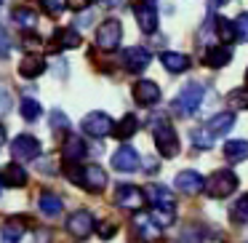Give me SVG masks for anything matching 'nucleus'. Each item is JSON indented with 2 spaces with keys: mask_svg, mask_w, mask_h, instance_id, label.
I'll return each instance as SVG.
<instances>
[{
  "mask_svg": "<svg viewBox=\"0 0 248 243\" xmlns=\"http://www.w3.org/2000/svg\"><path fill=\"white\" fill-rule=\"evenodd\" d=\"M160 65L166 67L171 75H179V72H187L189 70V56L187 54H179V51H163V54H160Z\"/></svg>",
  "mask_w": 248,
  "mask_h": 243,
  "instance_id": "nucleus-21",
  "label": "nucleus"
},
{
  "mask_svg": "<svg viewBox=\"0 0 248 243\" xmlns=\"http://www.w3.org/2000/svg\"><path fill=\"white\" fill-rule=\"evenodd\" d=\"M139 3H155V0H139Z\"/></svg>",
  "mask_w": 248,
  "mask_h": 243,
  "instance_id": "nucleus-44",
  "label": "nucleus"
},
{
  "mask_svg": "<svg viewBox=\"0 0 248 243\" xmlns=\"http://www.w3.org/2000/svg\"><path fill=\"white\" fill-rule=\"evenodd\" d=\"M152 62V54L144 49V46H128L123 51V65L128 72H144Z\"/></svg>",
  "mask_w": 248,
  "mask_h": 243,
  "instance_id": "nucleus-10",
  "label": "nucleus"
},
{
  "mask_svg": "<svg viewBox=\"0 0 248 243\" xmlns=\"http://www.w3.org/2000/svg\"><path fill=\"white\" fill-rule=\"evenodd\" d=\"M8 110H11V94H8L6 88L0 86V115L8 113Z\"/></svg>",
  "mask_w": 248,
  "mask_h": 243,
  "instance_id": "nucleus-37",
  "label": "nucleus"
},
{
  "mask_svg": "<svg viewBox=\"0 0 248 243\" xmlns=\"http://www.w3.org/2000/svg\"><path fill=\"white\" fill-rule=\"evenodd\" d=\"M46 70H48V62L43 59V54H27L19 62V75L30 78V81H32V78H40Z\"/></svg>",
  "mask_w": 248,
  "mask_h": 243,
  "instance_id": "nucleus-15",
  "label": "nucleus"
},
{
  "mask_svg": "<svg viewBox=\"0 0 248 243\" xmlns=\"http://www.w3.org/2000/svg\"><path fill=\"white\" fill-rule=\"evenodd\" d=\"M235 35L240 40H248V11L240 14V16L235 19Z\"/></svg>",
  "mask_w": 248,
  "mask_h": 243,
  "instance_id": "nucleus-35",
  "label": "nucleus"
},
{
  "mask_svg": "<svg viewBox=\"0 0 248 243\" xmlns=\"http://www.w3.org/2000/svg\"><path fill=\"white\" fill-rule=\"evenodd\" d=\"M224 3H230V0H216V6H224Z\"/></svg>",
  "mask_w": 248,
  "mask_h": 243,
  "instance_id": "nucleus-43",
  "label": "nucleus"
},
{
  "mask_svg": "<svg viewBox=\"0 0 248 243\" xmlns=\"http://www.w3.org/2000/svg\"><path fill=\"white\" fill-rule=\"evenodd\" d=\"M203 94H205L203 83H198V81L187 83V86L179 91V97L173 99L171 110L179 115V118H189V115H195L200 110V104H203Z\"/></svg>",
  "mask_w": 248,
  "mask_h": 243,
  "instance_id": "nucleus-3",
  "label": "nucleus"
},
{
  "mask_svg": "<svg viewBox=\"0 0 248 243\" xmlns=\"http://www.w3.org/2000/svg\"><path fill=\"white\" fill-rule=\"evenodd\" d=\"M227 102L232 110H248V88H232Z\"/></svg>",
  "mask_w": 248,
  "mask_h": 243,
  "instance_id": "nucleus-32",
  "label": "nucleus"
},
{
  "mask_svg": "<svg viewBox=\"0 0 248 243\" xmlns=\"http://www.w3.org/2000/svg\"><path fill=\"white\" fill-rule=\"evenodd\" d=\"M0 3H3V0H0Z\"/></svg>",
  "mask_w": 248,
  "mask_h": 243,
  "instance_id": "nucleus-46",
  "label": "nucleus"
},
{
  "mask_svg": "<svg viewBox=\"0 0 248 243\" xmlns=\"http://www.w3.org/2000/svg\"><path fill=\"white\" fill-rule=\"evenodd\" d=\"M144 195H147V200H150L155 209L176 214V200H173V195H171V190H168V187H163V184H150Z\"/></svg>",
  "mask_w": 248,
  "mask_h": 243,
  "instance_id": "nucleus-13",
  "label": "nucleus"
},
{
  "mask_svg": "<svg viewBox=\"0 0 248 243\" xmlns=\"http://www.w3.org/2000/svg\"><path fill=\"white\" fill-rule=\"evenodd\" d=\"M134 99H136V104H141V107H152V104L160 102V88H157V83H152V81H139L134 86Z\"/></svg>",
  "mask_w": 248,
  "mask_h": 243,
  "instance_id": "nucleus-17",
  "label": "nucleus"
},
{
  "mask_svg": "<svg viewBox=\"0 0 248 243\" xmlns=\"http://www.w3.org/2000/svg\"><path fill=\"white\" fill-rule=\"evenodd\" d=\"M19 113H22V118H24V120H30V123H32V120H38V118H40L43 107H40V104L35 102V99H22V104H19Z\"/></svg>",
  "mask_w": 248,
  "mask_h": 243,
  "instance_id": "nucleus-31",
  "label": "nucleus"
},
{
  "mask_svg": "<svg viewBox=\"0 0 248 243\" xmlns=\"http://www.w3.org/2000/svg\"><path fill=\"white\" fill-rule=\"evenodd\" d=\"M93 227H96V222H93L91 211H75V214L67 219V232L75 235V238H88L93 232Z\"/></svg>",
  "mask_w": 248,
  "mask_h": 243,
  "instance_id": "nucleus-11",
  "label": "nucleus"
},
{
  "mask_svg": "<svg viewBox=\"0 0 248 243\" xmlns=\"http://www.w3.org/2000/svg\"><path fill=\"white\" fill-rule=\"evenodd\" d=\"M237 177L235 171H230V168H219V171H214L208 177V182H205V193L211 195V198H227V195H232L237 190Z\"/></svg>",
  "mask_w": 248,
  "mask_h": 243,
  "instance_id": "nucleus-4",
  "label": "nucleus"
},
{
  "mask_svg": "<svg viewBox=\"0 0 248 243\" xmlns=\"http://www.w3.org/2000/svg\"><path fill=\"white\" fill-rule=\"evenodd\" d=\"M88 147H86V139L83 136H67L64 147H62V155H64V163H80L86 158Z\"/></svg>",
  "mask_w": 248,
  "mask_h": 243,
  "instance_id": "nucleus-19",
  "label": "nucleus"
},
{
  "mask_svg": "<svg viewBox=\"0 0 248 243\" xmlns=\"http://www.w3.org/2000/svg\"><path fill=\"white\" fill-rule=\"evenodd\" d=\"M24 238V225L19 219H11L0 227V243H22Z\"/></svg>",
  "mask_w": 248,
  "mask_h": 243,
  "instance_id": "nucleus-25",
  "label": "nucleus"
},
{
  "mask_svg": "<svg viewBox=\"0 0 248 243\" xmlns=\"http://www.w3.org/2000/svg\"><path fill=\"white\" fill-rule=\"evenodd\" d=\"M123 40V27L118 19H104L96 30V46L102 51H115Z\"/></svg>",
  "mask_w": 248,
  "mask_h": 243,
  "instance_id": "nucleus-5",
  "label": "nucleus"
},
{
  "mask_svg": "<svg viewBox=\"0 0 248 243\" xmlns=\"http://www.w3.org/2000/svg\"><path fill=\"white\" fill-rule=\"evenodd\" d=\"M56 43L59 46H64V49H80V35H78V30H72V27H67V30H59L56 32Z\"/></svg>",
  "mask_w": 248,
  "mask_h": 243,
  "instance_id": "nucleus-29",
  "label": "nucleus"
},
{
  "mask_svg": "<svg viewBox=\"0 0 248 243\" xmlns=\"http://www.w3.org/2000/svg\"><path fill=\"white\" fill-rule=\"evenodd\" d=\"M232 126H235V113H219L205 123V129L214 136H224L227 131H232Z\"/></svg>",
  "mask_w": 248,
  "mask_h": 243,
  "instance_id": "nucleus-22",
  "label": "nucleus"
},
{
  "mask_svg": "<svg viewBox=\"0 0 248 243\" xmlns=\"http://www.w3.org/2000/svg\"><path fill=\"white\" fill-rule=\"evenodd\" d=\"M115 203L125 211H141L147 203V195L141 193L136 184H120V187L115 190Z\"/></svg>",
  "mask_w": 248,
  "mask_h": 243,
  "instance_id": "nucleus-7",
  "label": "nucleus"
},
{
  "mask_svg": "<svg viewBox=\"0 0 248 243\" xmlns=\"http://www.w3.org/2000/svg\"><path fill=\"white\" fill-rule=\"evenodd\" d=\"M0 184H6V187H24L27 184V171L19 163H8V166L0 168Z\"/></svg>",
  "mask_w": 248,
  "mask_h": 243,
  "instance_id": "nucleus-20",
  "label": "nucleus"
},
{
  "mask_svg": "<svg viewBox=\"0 0 248 243\" xmlns=\"http://www.w3.org/2000/svg\"><path fill=\"white\" fill-rule=\"evenodd\" d=\"M134 16H136V24H139L144 32H155L157 30V11H155L152 3H136Z\"/></svg>",
  "mask_w": 248,
  "mask_h": 243,
  "instance_id": "nucleus-18",
  "label": "nucleus"
},
{
  "mask_svg": "<svg viewBox=\"0 0 248 243\" xmlns=\"http://www.w3.org/2000/svg\"><path fill=\"white\" fill-rule=\"evenodd\" d=\"M8 54V40H6V32H3V27H0V56Z\"/></svg>",
  "mask_w": 248,
  "mask_h": 243,
  "instance_id": "nucleus-40",
  "label": "nucleus"
},
{
  "mask_svg": "<svg viewBox=\"0 0 248 243\" xmlns=\"http://www.w3.org/2000/svg\"><path fill=\"white\" fill-rule=\"evenodd\" d=\"M216 32H219L221 43H232V40H235V22H230V19H219V22H216Z\"/></svg>",
  "mask_w": 248,
  "mask_h": 243,
  "instance_id": "nucleus-33",
  "label": "nucleus"
},
{
  "mask_svg": "<svg viewBox=\"0 0 248 243\" xmlns=\"http://www.w3.org/2000/svg\"><path fill=\"white\" fill-rule=\"evenodd\" d=\"M115 230H118V227H115V222H102V225H99V235H102L104 241H107V238H112Z\"/></svg>",
  "mask_w": 248,
  "mask_h": 243,
  "instance_id": "nucleus-38",
  "label": "nucleus"
},
{
  "mask_svg": "<svg viewBox=\"0 0 248 243\" xmlns=\"http://www.w3.org/2000/svg\"><path fill=\"white\" fill-rule=\"evenodd\" d=\"M184 243H203V238H200V232L187 230V232H184Z\"/></svg>",
  "mask_w": 248,
  "mask_h": 243,
  "instance_id": "nucleus-39",
  "label": "nucleus"
},
{
  "mask_svg": "<svg viewBox=\"0 0 248 243\" xmlns=\"http://www.w3.org/2000/svg\"><path fill=\"white\" fill-rule=\"evenodd\" d=\"M173 187H176L179 193L195 195V193H203L205 179L200 177L198 171H179V174H176V179H173Z\"/></svg>",
  "mask_w": 248,
  "mask_h": 243,
  "instance_id": "nucleus-14",
  "label": "nucleus"
},
{
  "mask_svg": "<svg viewBox=\"0 0 248 243\" xmlns=\"http://www.w3.org/2000/svg\"><path fill=\"white\" fill-rule=\"evenodd\" d=\"M83 131H86V136H93V139H102V136H107V134H112V129H115V123H112V118H109L107 113H88L86 118H83Z\"/></svg>",
  "mask_w": 248,
  "mask_h": 243,
  "instance_id": "nucleus-8",
  "label": "nucleus"
},
{
  "mask_svg": "<svg viewBox=\"0 0 248 243\" xmlns=\"http://www.w3.org/2000/svg\"><path fill=\"white\" fill-rule=\"evenodd\" d=\"M224 158L230 163H243L248 161V142L246 139H232L224 145Z\"/></svg>",
  "mask_w": 248,
  "mask_h": 243,
  "instance_id": "nucleus-24",
  "label": "nucleus"
},
{
  "mask_svg": "<svg viewBox=\"0 0 248 243\" xmlns=\"http://www.w3.org/2000/svg\"><path fill=\"white\" fill-rule=\"evenodd\" d=\"M43 8L51 14V16H59V14L67 8V0H43Z\"/></svg>",
  "mask_w": 248,
  "mask_h": 243,
  "instance_id": "nucleus-36",
  "label": "nucleus"
},
{
  "mask_svg": "<svg viewBox=\"0 0 248 243\" xmlns=\"http://www.w3.org/2000/svg\"><path fill=\"white\" fill-rule=\"evenodd\" d=\"M246 81H248V72H246Z\"/></svg>",
  "mask_w": 248,
  "mask_h": 243,
  "instance_id": "nucleus-45",
  "label": "nucleus"
},
{
  "mask_svg": "<svg viewBox=\"0 0 248 243\" xmlns=\"http://www.w3.org/2000/svg\"><path fill=\"white\" fill-rule=\"evenodd\" d=\"M163 227L152 219V214H144V211H134V232L139 235L141 243H155L160 238Z\"/></svg>",
  "mask_w": 248,
  "mask_h": 243,
  "instance_id": "nucleus-9",
  "label": "nucleus"
},
{
  "mask_svg": "<svg viewBox=\"0 0 248 243\" xmlns=\"http://www.w3.org/2000/svg\"><path fill=\"white\" fill-rule=\"evenodd\" d=\"M189 139H192V145L200 147V150H211V147H214V142H216V136L211 134L205 126H200V129L189 131Z\"/></svg>",
  "mask_w": 248,
  "mask_h": 243,
  "instance_id": "nucleus-28",
  "label": "nucleus"
},
{
  "mask_svg": "<svg viewBox=\"0 0 248 243\" xmlns=\"http://www.w3.org/2000/svg\"><path fill=\"white\" fill-rule=\"evenodd\" d=\"M11 155L16 163H27V161H35L40 155V142L35 139L32 134H19L16 139L11 142Z\"/></svg>",
  "mask_w": 248,
  "mask_h": 243,
  "instance_id": "nucleus-6",
  "label": "nucleus"
},
{
  "mask_svg": "<svg viewBox=\"0 0 248 243\" xmlns=\"http://www.w3.org/2000/svg\"><path fill=\"white\" fill-rule=\"evenodd\" d=\"M51 129H56V131H67L70 129V118H67L62 110H54L51 113Z\"/></svg>",
  "mask_w": 248,
  "mask_h": 243,
  "instance_id": "nucleus-34",
  "label": "nucleus"
},
{
  "mask_svg": "<svg viewBox=\"0 0 248 243\" xmlns=\"http://www.w3.org/2000/svg\"><path fill=\"white\" fill-rule=\"evenodd\" d=\"M232 59V51L227 43H219V46H208L203 54V65L211 67V70H219V67H227Z\"/></svg>",
  "mask_w": 248,
  "mask_h": 243,
  "instance_id": "nucleus-16",
  "label": "nucleus"
},
{
  "mask_svg": "<svg viewBox=\"0 0 248 243\" xmlns=\"http://www.w3.org/2000/svg\"><path fill=\"white\" fill-rule=\"evenodd\" d=\"M0 187H3V184H0Z\"/></svg>",
  "mask_w": 248,
  "mask_h": 243,
  "instance_id": "nucleus-47",
  "label": "nucleus"
},
{
  "mask_svg": "<svg viewBox=\"0 0 248 243\" xmlns=\"http://www.w3.org/2000/svg\"><path fill=\"white\" fill-rule=\"evenodd\" d=\"M139 152L134 150V147H128V145H123V147H118L115 150V155H112V168L115 171H123V174H134L136 168H139Z\"/></svg>",
  "mask_w": 248,
  "mask_h": 243,
  "instance_id": "nucleus-12",
  "label": "nucleus"
},
{
  "mask_svg": "<svg viewBox=\"0 0 248 243\" xmlns=\"http://www.w3.org/2000/svg\"><path fill=\"white\" fill-rule=\"evenodd\" d=\"M6 145V129H3V126H0V147Z\"/></svg>",
  "mask_w": 248,
  "mask_h": 243,
  "instance_id": "nucleus-42",
  "label": "nucleus"
},
{
  "mask_svg": "<svg viewBox=\"0 0 248 243\" xmlns=\"http://www.w3.org/2000/svg\"><path fill=\"white\" fill-rule=\"evenodd\" d=\"M38 206H40V211H43L46 216H59L62 209H64V203H62V198L56 193H43L40 200H38Z\"/></svg>",
  "mask_w": 248,
  "mask_h": 243,
  "instance_id": "nucleus-26",
  "label": "nucleus"
},
{
  "mask_svg": "<svg viewBox=\"0 0 248 243\" xmlns=\"http://www.w3.org/2000/svg\"><path fill=\"white\" fill-rule=\"evenodd\" d=\"M102 6H107V8H118L120 6V0H99Z\"/></svg>",
  "mask_w": 248,
  "mask_h": 243,
  "instance_id": "nucleus-41",
  "label": "nucleus"
},
{
  "mask_svg": "<svg viewBox=\"0 0 248 243\" xmlns=\"http://www.w3.org/2000/svg\"><path fill=\"white\" fill-rule=\"evenodd\" d=\"M230 216H232V222H237V225H246L248 222V193L235 200V206L230 209Z\"/></svg>",
  "mask_w": 248,
  "mask_h": 243,
  "instance_id": "nucleus-30",
  "label": "nucleus"
},
{
  "mask_svg": "<svg viewBox=\"0 0 248 243\" xmlns=\"http://www.w3.org/2000/svg\"><path fill=\"white\" fill-rule=\"evenodd\" d=\"M136 129H139L136 115H123V118H120V123H115L112 134L118 136V139H131V136L136 134Z\"/></svg>",
  "mask_w": 248,
  "mask_h": 243,
  "instance_id": "nucleus-27",
  "label": "nucleus"
},
{
  "mask_svg": "<svg viewBox=\"0 0 248 243\" xmlns=\"http://www.w3.org/2000/svg\"><path fill=\"white\" fill-rule=\"evenodd\" d=\"M11 19H14V24H16L19 30H35V27H38V14H35L32 8L16 6L11 11Z\"/></svg>",
  "mask_w": 248,
  "mask_h": 243,
  "instance_id": "nucleus-23",
  "label": "nucleus"
},
{
  "mask_svg": "<svg viewBox=\"0 0 248 243\" xmlns=\"http://www.w3.org/2000/svg\"><path fill=\"white\" fill-rule=\"evenodd\" d=\"M152 139H155V147L163 158H176L179 155V136L173 131V126L168 123L166 118H155L150 123Z\"/></svg>",
  "mask_w": 248,
  "mask_h": 243,
  "instance_id": "nucleus-2",
  "label": "nucleus"
},
{
  "mask_svg": "<svg viewBox=\"0 0 248 243\" xmlns=\"http://www.w3.org/2000/svg\"><path fill=\"white\" fill-rule=\"evenodd\" d=\"M67 179L70 182H75L78 187L88 190V193H102L104 187H107V171H104L102 166H96V163H91V166H80V163H67Z\"/></svg>",
  "mask_w": 248,
  "mask_h": 243,
  "instance_id": "nucleus-1",
  "label": "nucleus"
}]
</instances>
